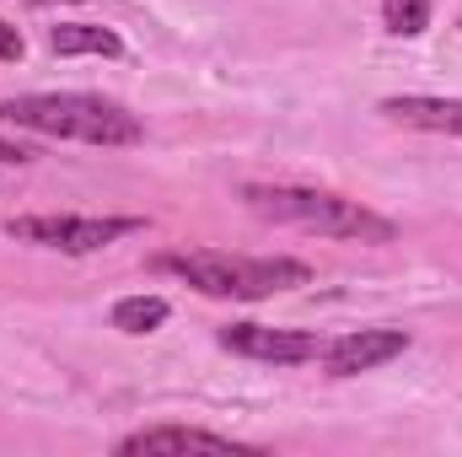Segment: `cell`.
I'll use <instances>...</instances> for the list:
<instances>
[{
  "label": "cell",
  "instance_id": "obj_9",
  "mask_svg": "<svg viewBox=\"0 0 462 457\" xmlns=\"http://www.w3.org/2000/svg\"><path fill=\"white\" fill-rule=\"evenodd\" d=\"M49 49L54 54H103V60H118L124 54V38L114 27H92V22H60L49 33Z\"/></svg>",
  "mask_w": 462,
  "mask_h": 457
},
{
  "label": "cell",
  "instance_id": "obj_2",
  "mask_svg": "<svg viewBox=\"0 0 462 457\" xmlns=\"http://www.w3.org/2000/svg\"><path fill=\"white\" fill-rule=\"evenodd\" d=\"M247 210L274 221V227H301L318 237H345V242H393L398 227L360 200L328 194V189H291V183H247L242 189Z\"/></svg>",
  "mask_w": 462,
  "mask_h": 457
},
{
  "label": "cell",
  "instance_id": "obj_12",
  "mask_svg": "<svg viewBox=\"0 0 462 457\" xmlns=\"http://www.w3.org/2000/svg\"><path fill=\"white\" fill-rule=\"evenodd\" d=\"M22 49H27V43H22V33L0 16V60H5V65H16V60H22Z\"/></svg>",
  "mask_w": 462,
  "mask_h": 457
},
{
  "label": "cell",
  "instance_id": "obj_1",
  "mask_svg": "<svg viewBox=\"0 0 462 457\" xmlns=\"http://www.w3.org/2000/svg\"><path fill=\"white\" fill-rule=\"evenodd\" d=\"M0 124L49 140H81V145H134L145 135V124L124 103L97 92H22L0 103Z\"/></svg>",
  "mask_w": 462,
  "mask_h": 457
},
{
  "label": "cell",
  "instance_id": "obj_11",
  "mask_svg": "<svg viewBox=\"0 0 462 457\" xmlns=\"http://www.w3.org/2000/svg\"><path fill=\"white\" fill-rule=\"evenodd\" d=\"M382 22L393 38H420L430 27V0H382Z\"/></svg>",
  "mask_w": 462,
  "mask_h": 457
},
{
  "label": "cell",
  "instance_id": "obj_8",
  "mask_svg": "<svg viewBox=\"0 0 462 457\" xmlns=\"http://www.w3.org/2000/svg\"><path fill=\"white\" fill-rule=\"evenodd\" d=\"M382 118L403 124V129H425V135H452L462 140V98H425V92H403L387 98Z\"/></svg>",
  "mask_w": 462,
  "mask_h": 457
},
{
  "label": "cell",
  "instance_id": "obj_7",
  "mask_svg": "<svg viewBox=\"0 0 462 457\" xmlns=\"http://www.w3.org/2000/svg\"><path fill=\"white\" fill-rule=\"evenodd\" d=\"M124 457H183V452H216V457H236L253 452L247 442H231V436H216V431H194V425H151V431H134L118 442Z\"/></svg>",
  "mask_w": 462,
  "mask_h": 457
},
{
  "label": "cell",
  "instance_id": "obj_10",
  "mask_svg": "<svg viewBox=\"0 0 462 457\" xmlns=\"http://www.w3.org/2000/svg\"><path fill=\"white\" fill-rule=\"evenodd\" d=\"M167 318H172L167 296H124V302H114V329L118 334H156Z\"/></svg>",
  "mask_w": 462,
  "mask_h": 457
},
{
  "label": "cell",
  "instance_id": "obj_4",
  "mask_svg": "<svg viewBox=\"0 0 462 457\" xmlns=\"http://www.w3.org/2000/svg\"><path fill=\"white\" fill-rule=\"evenodd\" d=\"M134 231H145L140 216H11L5 221V237L32 247H60V253H97Z\"/></svg>",
  "mask_w": 462,
  "mask_h": 457
},
{
  "label": "cell",
  "instance_id": "obj_6",
  "mask_svg": "<svg viewBox=\"0 0 462 457\" xmlns=\"http://www.w3.org/2000/svg\"><path fill=\"white\" fill-rule=\"evenodd\" d=\"M403 350H409L403 329H360V334L323 344V371L328 377H360V371H376V366L398 360Z\"/></svg>",
  "mask_w": 462,
  "mask_h": 457
},
{
  "label": "cell",
  "instance_id": "obj_5",
  "mask_svg": "<svg viewBox=\"0 0 462 457\" xmlns=\"http://www.w3.org/2000/svg\"><path fill=\"white\" fill-rule=\"evenodd\" d=\"M221 350L263 360V366H301V360L323 355L318 334H307V329H269V323H226L221 329Z\"/></svg>",
  "mask_w": 462,
  "mask_h": 457
},
{
  "label": "cell",
  "instance_id": "obj_3",
  "mask_svg": "<svg viewBox=\"0 0 462 457\" xmlns=\"http://www.w3.org/2000/svg\"><path fill=\"white\" fill-rule=\"evenodd\" d=\"M156 269L189 280L199 296L216 302H258L274 291L312 285V269L301 258H242V253H162Z\"/></svg>",
  "mask_w": 462,
  "mask_h": 457
},
{
  "label": "cell",
  "instance_id": "obj_13",
  "mask_svg": "<svg viewBox=\"0 0 462 457\" xmlns=\"http://www.w3.org/2000/svg\"><path fill=\"white\" fill-rule=\"evenodd\" d=\"M32 5H60V0H32ZM65 5H81V0H65Z\"/></svg>",
  "mask_w": 462,
  "mask_h": 457
}]
</instances>
